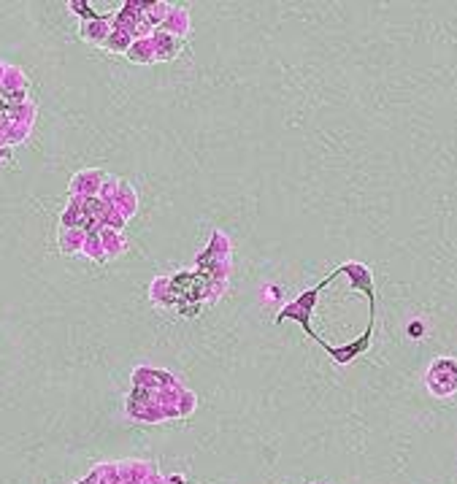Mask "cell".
Listing matches in <instances>:
<instances>
[{
	"mask_svg": "<svg viewBox=\"0 0 457 484\" xmlns=\"http://www.w3.org/2000/svg\"><path fill=\"white\" fill-rule=\"evenodd\" d=\"M411 336L420 338V336H422V327H420V325H411Z\"/></svg>",
	"mask_w": 457,
	"mask_h": 484,
	"instance_id": "2",
	"label": "cell"
},
{
	"mask_svg": "<svg viewBox=\"0 0 457 484\" xmlns=\"http://www.w3.org/2000/svg\"><path fill=\"white\" fill-rule=\"evenodd\" d=\"M71 11H76V14H84L87 19H92V22H95V19H100V16H98V14H95L92 8H90V3H71Z\"/></svg>",
	"mask_w": 457,
	"mask_h": 484,
	"instance_id": "1",
	"label": "cell"
}]
</instances>
